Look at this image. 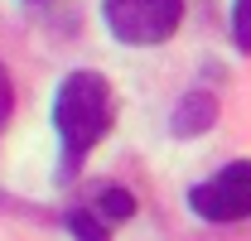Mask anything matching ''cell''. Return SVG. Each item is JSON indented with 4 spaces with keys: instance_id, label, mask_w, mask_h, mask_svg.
I'll return each mask as SVG.
<instances>
[{
    "instance_id": "8992f818",
    "label": "cell",
    "mask_w": 251,
    "mask_h": 241,
    "mask_svg": "<svg viewBox=\"0 0 251 241\" xmlns=\"http://www.w3.org/2000/svg\"><path fill=\"white\" fill-rule=\"evenodd\" d=\"M232 34H237V44L251 53V0H237L232 5Z\"/></svg>"
},
{
    "instance_id": "3957f363",
    "label": "cell",
    "mask_w": 251,
    "mask_h": 241,
    "mask_svg": "<svg viewBox=\"0 0 251 241\" xmlns=\"http://www.w3.org/2000/svg\"><path fill=\"white\" fill-rule=\"evenodd\" d=\"M188 203L208 222H242V217H251V159H237L222 174H213L208 183H198L188 193Z\"/></svg>"
},
{
    "instance_id": "6da1fadb",
    "label": "cell",
    "mask_w": 251,
    "mask_h": 241,
    "mask_svg": "<svg viewBox=\"0 0 251 241\" xmlns=\"http://www.w3.org/2000/svg\"><path fill=\"white\" fill-rule=\"evenodd\" d=\"M53 120H58L63 150H68V169H73V164L106 135V125H111V92H106V82H101L97 72H73L58 87Z\"/></svg>"
},
{
    "instance_id": "5b68a950",
    "label": "cell",
    "mask_w": 251,
    "mask_h": 241,
    "mask_svg": "<svg viewBox=\"0 0 251 241\" xmlns=\"http://www.w3.org/2000/svg\"><path fill=\"white\" fill-rule=\"evenodd\" d=\"M97 208H101V217H130L135 203H130L126 188H101V193H97Z\"/></svg>"
},
{
    "instance_id": "277c9868",
    "label": "cell",
    "mask_w": 251,
    "mask_h": 241,
    "mask_svg": "<svg viewBox=\"0 0 251 241\" xmlns=\"http://www.w3.org/2000/svg\"><path fill=\"white\" fill-rule=\"evenodd\" d=\"M208 125H213V96L193 92L184 106L174 111V130H179V135H198V130H208Z\"/></svg>"
},
{
    "instance_id": "7a4b0ae2",
    "label": "cell",
    "mask_w": 251,
    "mask_h": 241,
    "mask_svg": "<svg viewBox=\"0 0 251 241\" xmlns=\"http://www.w3.org/2000/svg\"><path fill=\"white\" fill-rule=\"evenodd\" d=\"M101 10L126 44H164L184 20V0H101Z\"/></svg>"
},
{
    "instance_id": "ba28073f",
    "label": "cell",
    "mask_w": 251,
    "mask_h": 241,
    "mask_svg": "<svg viewBox=\"0 0 251 241\" xmlns=\"http://www.w3.org/2000/svg\"><path fill=\"white\" fill-rule=\"evenodd\" d=\"M68 227H73V232H82V237H101V227H97L92 217H82V212H77V217H68Z\"/></svg>"
},
{
    "instance_id": "52a82bcc",
    "label": "cell",
    "mask_w": 251,
    "mask_h": 241,
    "mask_svg": "<svg viewBox=\"0 0 251 241\" xmlns=\"http://www.w3.org/2000/svg\"><path fill=\"white\" fill-rule=\"evenodd\" d=\"M10 101H15V92H10V77H5V68H0V130H5V120H10Z\"/></svg>"
}]
</instances>
